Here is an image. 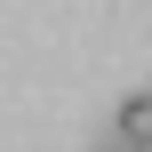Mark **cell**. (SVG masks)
<instances>
[{"instance_id":"cell-1","label":"cell","mask_w":152,"mask_h":152,"mask_svg":"<svg viewBox=\"0 0 152 152\" xmlns=\"http://www.w3.org/2000/svg\"><path fill=\"white\" fill-rule=\"evenodd\" d=\"M112 136H120V144H152V88L120 104V120H112Z\"/></svg>"}]
</instances>
